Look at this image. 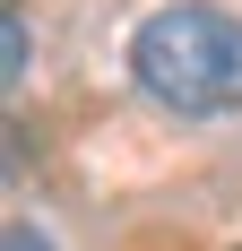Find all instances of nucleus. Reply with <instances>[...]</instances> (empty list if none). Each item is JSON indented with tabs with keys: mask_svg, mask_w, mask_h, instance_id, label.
I'll return each mask as SVG.
<instances>
[{
	"mask_svg": "<svg viewBox=\"0 0 242 251\" xmlns=\"http://www.w3.org/2000/svg\"><path fill=\"white\" fill-rule=\"evenodd\" d=\"M130 70L173 113H242V18L217 0H173L130 35Z\"/></svg>",
	"mask_w": 242,
	"mask_h": 251,
	"instance_id": "obj_1",
	"label": "nucleus"
},
{
	"mask_svg": "<svg viewBox=\"0 0 242 251\" xmlns=\"http://www.w3.org/2000/svg\"><path fill=\"white\" fill-rule=\"evenodd\" d=\"M26 78V9H9V87Z\"/></svg>",
	"mask_w": 242,
	"mask_h": 251,
	"instance_id": "obj_2",
	"label": "nucleus"
},
{
	"mask_svg": "<svg viewBox=\"0 0 242 251\" xmlns=\"http://www.w3.org/2000/svg\"><path fill=\"white\" fill-rule=\"evenodd\" d=\"M0 251H52V234H44V226H26V217H18V226L0 234Z\"/></svg>",
	"mask_w": 242,
	"mask_h": 251,
	"instance_id": "obj_3",
	"label": "nucleus"
}]
</instances>
